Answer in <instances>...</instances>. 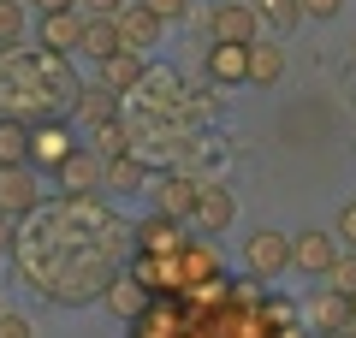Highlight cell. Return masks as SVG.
Instances as JSON below:
<instances>
[{
	"mask_svg": "<svg viewBox=\"0 0 356 338\" xmlns=\"http://www.w3.org/2000/svg\"><path fill=\"white\" fill-rule=\"evenodd\" d=\"M243 267H250L255 279H280L285 267H291V238L273 232V225H255L250 238H243Z\"/></svg>",
	"mask_w": 356,
	"mask_h": 338,
	"instance_id": "1",
	"label": "cell"
},
{
	"mask_svg": "<svg viewBox=\"0 0 356 338\" xmlns=\"http://www.w3.org/2000/svg\"><path fill=\"white\" fill-rule=\"evenodd\" d=\"M54 178H60V190H65L72 202H77V196H102V190H107V161H102L95 149L77 143V149L60 161V172H54Z\"/></svg>",
	"mask_w": 356,
	"mask_h": 338,
	"instance_id": "2",
	"label": "cell"
},
{
	"mask_svg": "<svg viewBox=\"0 0 356 338\" xmlns=\"http://www.w3.org/2000/svg\"><path fill=\"white\" fill-rule=\"evenodd\" d=\"M226 267H220V250L208 238H184L178 243V291H202V285H220Z\"/></svg>",
	"mask_w": 356,
	"mask_h": 338,
	"instance_id": "3",
	"label": "cell"
},
{
	"mask_svg": "<svg viewBox=\"0 0 356 338\" xmlns=\"http://www.w3.org/2000/svg\"><path fill=\"white\" fill-rule=\"evenodd\" d=\"M339 255H344L339 232H315V225H309V232H297V238H291V267H297V273H309V279H327Z\"/></svg>",
	"mask_w": 356,
	"mask_h": 338,
	"instance_id": "4",
	"label": "cell"
},
{
	"mask_svg": "<svg viewBox=\"0 0 356 338\" xmlns=\"http://www.w3.org/2000/svg\"><path fill=\"white\" fill-rule=\"evenodd\" d=\"M202 30H208V42H255L261 36V18H255L250 0H220L214 13L202 18Z\"/></svg>",
	"mask_w": 356,
	"mask_h": 338,
	"instance_id": "5",
	"label": "cell"
},
{
	"mask_svg": "<svg viewBox=\"0 0 356 338\" xmlns=\"http://www.w3.org/2000/svg\"><path fill=\"white\" fill-rule=\"evenodd\" d=\"M42 208V184H36V166H0V214H13L18 225Z\"/></svg>",
	"mask_w": 356,
	"mask_h": 338,
	"instance_id": "6",
	"label": "cell"
},
{
	"mask_svg": "<svg viewBox=\"0 0 356 338\" xmlns=\"http://www.w3.org/2000/svg\"><path fill=\"white\" fill-rule=\"evenodd\" d=\"M196 196H202V184H196L191 172H161V178H149V202H154V214L191 220V214H196Z\"/></svg>",
	"mask_w": 356,
	"mask_h": 338,
	"instance_id": "7",
	"label": "cell"
},
{
	"mask_svg": "<svg viewBox=\"0 0 356 338\" xmlns=\"http://www.w3.org/2000/svg\"><path fill=\"white\" fill-rule=\"evenodd\" d=\"M72 149L77 143H72V131H65L60 119H36V125H30V166H36V172H60V161Z\"/></svg>",
	"mask_w": 356,
	"mask_h": 338,
	"instance_id": "8",
	"label": "cell"
},
{
	"mask_svg": "<svg viewBox=\"0 0 356 338\" xmlns=\"http://www.w3.org/2000/svg\"><path fill=\"white\" fill-rule=\"evenodd\" d=\"M102 303H107V309L119 314V321H137V314H143V309L154 303V291L143 285L137 273H113V279L102 285Z\"/></svg>",
	"mask_w": 356,
	"mask_h": 338,
	"instance_id": "9",
	"label": "cell"
},
{
	"mask_svg": "<svg viewBox=\"0 0 356 338\" xmlns=\"http://www.w3.org/2000/svg\"><path fill=\"white\" fill-rule=\"evenodd\" d=\"M208 77L226 83V89L250 83V42H214L208 48Z\"/></svg>",
	"mask_w": 356,
	"mask_h": 338,
	"instance_id": "10",
	"label": "cell"
},
{
	"mask_svg": "<svg viewBox=\"0 0 356 338\" xmlns=\"http://www.w3.org/2000/svg\"><path fill=\"white\" fill-rule=\"evenodd\" d=\"M131 238H137V255H172L178 243H184V220H172V214H149Z\"/></svg>",
	"mask_w": 356,
	"mask_h": 338,
	"instance_id": "11",
	"label": "cell"
},
{
	"mask_svg": "<svg viewBox=\"0 0 356 338\" xmlns=\"http://www.w3.org/2000/svg\"><path fill=\"white\" fill-rule=\"evenodd\" d=\"M143 77H149V65H143L137 48H119V54H107V60H102V83L113 89V95H137Z\"/></svg>",
	"mask_w": 356,
	"mask_h": 338,
	"instance_id": "12",
	"label": "cell"
},
{
	"mask_svg": "<svg viewBox=\"0 0 356 338\" xmlns=\"http://www.w3.org/2000/svg\"><path fill=\"white\" fill-rule=\"evenodd\" d=\"M196 225H202V232H226L232 220H238V202H232V190L226 184H202V196H196V214H191Z\"/></svg>",
	"mask_w": 356,
	"mask_h": 338,
	"instance_id": "13",
	"label": "cell"
},
{
	"mask_svg": "<svg viewBox=\"0 0 356 338\" xmlns=\"http://www.w3.org/2000/svg\"><path fill=\"white\" fill-rule=\"evenodd\" d=\"M36 36H42V48H48V54H72L77 36H83V13H77V6H65V13H42Z\"/></svg>",
	"mask_w": 356,
	"mask_h": 338,
	"instance_id": "14",
	"label": "cell"
},
{
	"mask_svg": "<svg viewBox=\"0 0 356 338\" xmlns=\"http://www.w3.org/2000/svg\"><path fill=\"white\" fill-rule=\"evenodd\" d=\"M125 42H119V18H102V13H83V36H77V54H89V60L102 65L107 54H119Z\"/></svg>",
	"mask_w": 356,
	"mask_h": 338,
	"instance_id": "15",
	"label": "cell"
},
{
	"mask_svg": "<svg viewBox=\"0 0 356 338\" xmlns=\"http://www.w3.org/2000/svg\"><path fill=\"white\" fill-rule=\"evenodd\" d=\"M161 18H154L149 13V6H143V0H131V6H125V13H119V42H125V48H154V42H161Z\"/></svg>",
	"mask_w": 356,
	"mask_h": 338,
	"instance_id": "16",
	"label": "cell"
},
{
	"mask_svg": "<svg viewBox=\"0 0 356 338\" xmlns=\"http://www.w3.org/2000/svg\"><path fill=\"white\" fill-rule=\"evenodd\" d=\"M119 101H125V95H113L107 83H83L72 107H77V119H83V125L95 131V125H113V119H119Z\"/></svg>",
	"mask_w": 356,
	"mask_h": 338,
	"instance_id": "17",
	"label": "cell"
},
{
	"mask_svg": "<svg viewBox=\"0 0 356 338\" xmlns=\"http://www.w3.org/2000/svg\"><path fill=\"white\" fill-rule=\"evenodd\" d=\"M309 321H315L321 332H344V326H350V297H344L339 285L315 291V297H309Z\"/></svg>",
	"mask_w": 356,
	"mask_h": 338,
	"instance_id": "18",
	"label": "cell"
},
{
	"mask_svg": "<svg viewBox=\"0 0 356 338\" xmlns=\"http://www.w3.org/2000/svg\"><path fill=\"white\" fill-rule=\"evenodd\" d=\"M107 190H113V196H137V190H149V166H143L137 154H107Z\"/></svg>",
	"mask_w": 356,
	"mask_h": 338,
	"instance_id": "19",
	"label": "cell"
},
{
	"mask_svg": "<svg viewBox=\"0 0 356 338\" xmlns=\"http://www.w3.org/2000/svg\"><path fill=\"white\" fill-rule=\"evenodd\" d=\"M280 77H285V48H280V42H261V36H255V42H250V83L273 89Z\"/></svg>",
	"mask_w": 356,
	"mask_h": 338,
	"instance_id": "20",
	"label": "cell"
},
{
	"mask_svg": "<svg viewBox=\"0 0 356 338\" xmlns=\"http://www.w3.org/2000/svg\"><path fill=\"white\" fill-rule=\"evenodd\" d=\"M0 166H30V119H0Z\"/></svg>",
	"mask_w": 356,
	"mask_h": 338,
	"instance_id": "21",
	"label": "cell"
},
{
	"mask_svg": "<svg viewBox=\"0 0 356 338\" xmlns=\"http://www.w3.org/2000/svg\"><path fill=\"white\" fill-rule=\"evenodd\" d=\"M255 18H261L273 36H291V30L303 24V0H261V6H255Z\"/></svg>",
	"mask_w": 356,
	"mask_h": 338,
	"instance_id": "22",
	"label": "cell"
},
{
	"mask_svg": "<svg viewBox=\"0 0 356 338\" xmlns=\"http://www.w3.org/2000/svg\"><path fill=\"white\" fill-rule=\"evenodd\" d=\"M24 42V0H0V48Z\"/></svg>",
	"mask_w": 356,
	"mask_h": 338,
	"instance_id": "23",
	"label": "cell"
},
{
	"mask_svg": "<svg viewBox=\"0 0 356 338\" xmlns=\"http://www.w3.org/2000/svg\"><path fill=\"white\" fill-rule=\"evenodd\" d=\"M95 154H102V161L107 154H131V131L119 125V119L113 125H95Z\"/></svg>",
	"mask_w": 356,
	"mask_h": 338,
	"instance_id": "24",
	"label": "cell"
},
{
	"mask_svg": "<svg viewBox=\"0 0 356 338\" xmlns=\"http://www.w3.org/2000/svg\"><path fill=\"white\" fill-rule=\"evenodd\" d=\"M332 232H339V243H344V250H356V196H350V202L339 208V220H332Z\"/></svg>",
	"mask_w": 356,
	"mask_h": 338,
	"instance_id": "25",
	"label": "cell"
},
{
	"mask_svg": "<svg viewBox=\"0 0 356 338\" xmlns=\"http://www.w3.org/2000/svg\"><path fill=\"white\" fill-rule=\"evenodd\" d=\"M327 279H332V285L344 291V297H350V291H356V250H350V255H339V261H332V273H327Z\"/></svg>",
	"mask_w": 356,
	"mask_h": 338,
	"instance_id": "26",
	"label": "cell"
},
{
	"mask_svg": "<svg viewBox=\"0 0 356 338\" xmlns=\"http://www.w3.org/2000/svg\"><path fill=\"white\" fill-rule=\"evenodd\" d=\"M143 6H149V13L161 18V24H178V18L191 13V0H143Z\"/></svg>",
	"mask_w": 356,
	"mask_h": 338,
	"instance_id": "27",
	"label": "cell"
},
{
	"mask_svg": "<svg viewBox=\"0 0 356 338\" xmlns=\"http://www.w3.org/2000/svg\"><path fill=\"white\" fill-rule=\"evenodd\" d=\"M0 338H36V326H30L24 314H6V309H0Z\"/></svg>",
	"mask_w": 356,
	"mask_h": 338,
	"instance_id": "28",
	"label": "cell"
},
{
	"mask_svg": "<svg viewBox=\"0 0 356 338\" xmlns=\"http://www.w3.org/2000/svg\"><path fill=\"white\" fill-rule=\"evenodd\" d=\"M77 6H83V13H102V18H119L131 0H77Z\"/></svg>",
	"mask_w": 356,
	"mask_h": 338,
	"instance_id": "29",
	"label": "cell"
},
{
	"mask_svg": "<svg viewBox=\"0 0 356 338\" xmlns=\"http://www.w3.org/2000/svg\"><path fill=\"white\" fill-rule=\"evenodd\" d=\"M344 0H303V18H339Z\"/></svg>",
	"mask_w": 356,
	"mask_h": 338,
	"instance_id": "30",
	"label": "cell"
},
{
	"mask_svg": "<svg viewBox=\"0 0 356 338\" xmlns=\"http://www.w3.org/2000/svg\"><path fill=\"white\" fill-rule=\"evenodd\" d=\"M13 243H18V220H13V214H0V255L13 250Z\"/></svg>",
	"mask_w": 356,
	"mask_h": 338,
	"instance_id": "31",
	"label": "cell"
},
{
	"mask_svg": "<svg viewBox=\"0 0 356 338\" xmlns=\"http://www.w3.org/2000/svg\"><path fill=\"white\" fill-rule=\"evenodd\" d=\"M42 13H65V6H77V0H36Z\"/></svg>",
	"mask_w": 356,
	"mask_h": 338,
	"instance_id": "32",
	"label": "cell"
},
{
	"mask_svg": "<svg viewBox=\"0 0 356 338\" xmlns=\"http://www.w3.org/2000/svg\"><path fill=\"white\" fill-rule=\"evenodd\" d=\"M321 338H356V332H350V326H344V332H321Z\"/></svg>",
	"mask_w": 356,
	"mask_h": 338,
	"instance_id": "33",
	"label": "cell"
},
{
	"mask_svg": "<svg viewBox=\"0 0 356 338\" xmlns=\"http://www.w3.org/2000/svg\"><path fill=\"white\" fill-rule=\"evenodd\" d=\"M350 321H356V291H350Z\"/></svg>",
	"mask_w": 356,
	"mask_h": 338,
	"instance_id": "34",
	"label": "cell"
}]
</instances>
